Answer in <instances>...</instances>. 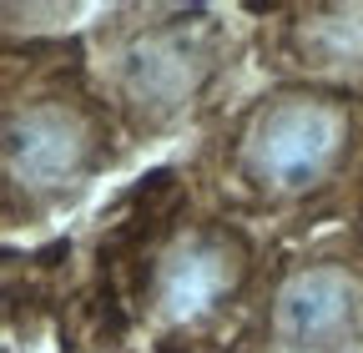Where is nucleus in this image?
<instances>
[{
	"mask_svg": "<svg viewBox=\"0 0 363 353\" xmlns=\"http://www.w3.org/2000/svg\"><path fill=\"white\" fill-rule=\"evenodd\" d=\"M217 288H222L217 257L212 252H192V257H177V268L167 278V303L177 308V313H192V308H202Z\"/></svg>",
	"mask_w": 363,
	"mask_h": 353,
	"instance_id": "nucleus-4",
	"label": "nucleus"
},
{
	"mask_svg": "<svg viewBox=\"0 0 363 353\" xmlns=\"http://www.w3.org/2000/svg\"><path fill=\"white\" fill-rule=\"evenodd\" d=\"M338 147V121L323 106H283L257 131V167L278 182H303Z\"/></svg>",
	"mask_w": 363,
	"mask_h": 353,
	"instance_id": "nucleus-1",
	"label": "nucleus"
},
{
	"mask_svg": "<svg viewBox=\"0 0 363 353\" xmlns=\"http://www.w3.org/2000/svg\"><path fill=\"white\" fill-rule=\"evenodd\" d=\"M343 318H348V293H343V283L328 278V273L303 278V283L288 293V303H283V323H288L298 338H323V333H333Z\"/></svg>",
	"mask_w": 363,
	"mask_h": 353,
	"instance_id": "nucleus-3",
	"label": "nucleus"
},
{
	"mask_svg": "<svg viewBox=\"0 0 363 353\" xmlns=\"http://www.w3.org/2000/svg\"><path fill=\"white\" fill-rule=\"evenodd\" d=\"M76 157H81V142H76V131L61 116H30L26 131H16V142H11L16 172L21 176H40V182L71 172Z\"/></svg>",
	"mask_w": 363,
	"mask_h": 353,
	"instance_id": "nucleus-2",
	"label": "nucleus"
}]
</instances>
